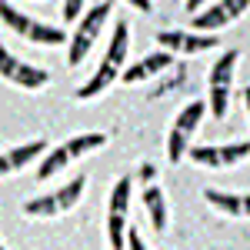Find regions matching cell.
<instances>
[{"label":"cell","instance_id":"obj_5","mask_svg":"<svg viewBox=\"0 0 250 250\" xmlns=\"http://www.w3.org/2000/svg\"><path fill=\"white\" fill-rule=\"evenodd\" d=\"M204 114H207V104H204V100H193V104H187V107L177 114V120H173V127H170V137H167V160H170V164H180V160H184L187 140L197 134Z\"/></svg>","mask_w":250,"mask_h":250},{"label":"cell","instance_id":"obj_12","mask_svg":"<svg viewBox=\"0 0 250 250\" xmlns=\"http://www.w3.org/2000/svg\"><path fill=\"white\" fill-rule=\"evenodd\" d=\"M170 63H173V54L170 50H160V54H150V57L137 60V63H130V67H124L117 80H124V83H140V80L154 77V74H160V70H167Z\"/></svg>","mask_w":250,"mask_h":250},{"label":"cell","instance_id":"obj_14","mask_svg":"<svg viewBox=\"0 0 250 250\" xmlns=\"http://www.w3.org/2000/svg\"><path fill=\"white\" fill-rule=\"evenodd\" d=\"M144 207H147V213H150V224H154L157 233L167 230V224H170V217H167V197H164V190H160V184H147L144 187Z\"/></svg>","mask_w":250,"mask_h":250},{"label":"cell","instance_id":"obj_11","mask_svg":"<svg viewBox=\"0 0 250 250\" xmlns=\"http://www.w3.org/2000/svg\"><path fill=\"white\" fill-rule=\"evenodd\" d=\"M250 154V144L247 140H240V144H230V147H190L187 150V160L193 164H200V167H213V170H220V167H230V164H240L244 157Z\"/></svg>","mask_w":250,"mask_h":250},{"label":"cell","instance_id":"obj_19","mask_svg":"<svg viewBox=\"0 0 250 250\" xmlns=\"http://www.w3.org/2000/svg\"><path fill=\"white\" fill-rule=\"evenodd\" d=\"M154 177H157V167H154V164H144V167H140V180H144V184H150Z\"/></svg>","mask_w":250,"mask_h":250},{"label":"cell","instance_id":"obj_1","mask_svg":"<svg viewBox=\"0 0 250 250\" xmlns=\"http://www.w3.org/2000/svg\"><path fill=\"white\" fill-rule=\"evenodd\" d=\"M127 43H130V34H127V23L120 20L114 27V37L107 43V54L100 60L97 74L87 80L83 87H77V100H94V97H100L117 77H120V70L127 67Z\"/></svg>","mask_w":250,"mask_h":250},{"label":"cell","instance_id":"obj_17","mask_svg":"<svg viewBox=\"0 0 250 250\" xmlns=\"http://www.w3.org/2000/svg\"><path fill=\"white\" fill-rule=\"evenodd\" d=\"M67 164H70V154H67V147H63V144H57V147H54L50 154L40 160V167H37V180H50V177H54V173H60L63 167H67Z\"/></svg>","mask_w":250,"mask_h":250},{"label":"cell","instance_id":"obj_20","mask_svg":"<svg viewBox=\"0 0 250 250\" xmlns=\"http://www.w3.org/2000/svg\"><path fill=\"white\" fill-rule=\"evenodd\" d=\"M127 3H130V7H137V10H144V14H150V7H154L150 0H127Z\"/></svg>","mask_w":250,"mask_h":250},{"label":"cell","instance_id":"obj_4","mask_svg":"<svg viewBox=\"0 0 250 250\" xmlns=\"http://www.w3.org/2000/svg\"><path fill=\"white\" fill-rule=\"evenodd\" d=\"M83 187H87V177L80 173L67 187H60V190H54V193H43L37 200H27V204H23V213H27V217H60V213H70L77 207V200L83 197Z\"/></svg>","mask_w":250,"mask_h":250},{"label":"cell","instance_id":"obj_21","mask_svg":"<svg viewBox=\"0 0 250 250\" xmlns=\"http://www.w3.org/2000/svg\"><path fill=\"white\" fill-rule=\"evenodd\" d=\"M204 7V0H187V14H197Z\"/></svg>","mask_w":250,"mask_h":250},{"label":"cell","instance_id":"obj_3","mask_svg":"<svg viewBox=\"0 0 250 250\" xmlns=\"http://www.w3.org/2000/svg\"><path fill=\"white\" fill-rule=\"evenodd\" d=\"M0 23L10 27V30H14L17 37H23L27 43H40V47H60V43H67V30L47 27V23H40V20L20 14L17 7H10L7 0H0Z\"/></svg>","mask_w":250,"mask_h":250},{"label":"cell","instance_id":"obj_15","mask_svg":"<svg viewBox=\"0 0 250 250\" xmlns=\"http://www.w3.org/2000/svg\"><path fill=\"white\" fill-rule=\"evenodd\" d=\"M204 200H207L210 207H217L220 213H227V217H247V207H250V204H247V197H244V193L237 197V193L210 190V187L204 190Z\"/></svg>","mask_w":250,"mask_h":250},{"label":"cell","instance_id":"obj_18","mask_svg":"<svg viewBox=\"0 0 250 250\" xmlns=\"http://www.w3.org/2000/svg\"><path fill=\"white\" fill-rule=\"evenodd\" d=\"M80 10H83V0H63V20L67 23H77Z\"/></svg>","mask_w":250,"mask_h":250},{"label":"cell","instance_id":"obj_10","mask_svg":"<svg viewBox=\"0 0 250 250\" xmlns=\"http://www.w3.org/2000/svg\"><path fill=\"white\" fill-rule=\"evenodd\" d=\"M157 43H160V50L193 57V54L213 50L220 40H217V34H197V30H187V27H184V30H160V34H157Z\"/></svg>","mask_w":250,"mask_h":250},{"label":"cell","instance_id":"obj_13","mask_svg":"<svg viewBox=\"0 0 250 250\" xmlns=\"http://www.w3.org/2000/svg\"><path fill=\"white\" fill-rule=\"evenodd\" d=\"M43 154H47V140H30V144H23V147H14V150L0 154V177L23 170L30 160H40Z\"/></svg>","mask_w":250,"mask_h":250},{"label":"cell","instance_id":"obj_7","mask_svg":"<svg viewBox=\"0 0 250 250\" xmlns=\"http://www.w3.org/2000/svg\"><path fill=\"white\" fill-rule=\"evenodd\" d=\"M0 80L14 83V87H20V90H40V87L50 83V74H47L43 67H34V63L17 60L3 43H0Z\"/></svg>","mask_w":250,"mask_h":250},{"label":"cell","instance_id":"obj_8","mask_svg":"<svg viewBox=\"0 0 250 250\" xmlns=\"http://www.w3.org/2000/svg\"><path fill=\"white\" fill-rule=\"evenodd\" d=\"M237 50H227L224 57L217 60L210 67V104H207V110H210L217 120H224L227 117V100H230V80H233V67H237Z\"/></svg>","mask_w":250,"mask_h":250},{"label":"cell","instance_id":"obj_16","mask_svg":"<svg viewBox=\"0 0 250 250\" xmlns=\"http://www.w3.org/2000/svg\"><path fill=\"white\" fill-rule=\"evenodd\" d=\"M104 144H107V134H74L70 140H63V147H67L70 160L90 154V150H100Z\"/></svg>","mask_w":250,"mask_h":250},{"label":"cell","instance_id":"obj_6","mask_svg":"<svg viewBox=\"0 0 250 250\" xmlns=\"http://www.w3.org/2000/svg\"><path fill=\"white\" fill-rule=\"evenodd\" d=\"M130 187H134V180L130 177H120L114 184V190H110V200H107V240H110L114 250L124 247L127 210H130Z\"/></svg>","mask_w":250,"mask_h":250},{"label":"cell","instance_id":"obj_2","mask_svg":"<svg viewBox=\"0 0 250 250\" xmlns=\"http://www.w3.org/2000/svg\"><path fill=\"white\" fill-rule=\"evenodd\" d=\"M110 14H114V0H97V7H90L87 14H80L77 30H74V37H70V54H67V63H70V67H80V63H83V57L90 54V47L97 43V37L104 34Z\"/></svg>","mask_w":250,"mask_h":250},{"label":"cell","instance_id":"obj_9","mask_svg":"<svg viewBox=\"0 0 250 250\" xmlns=\"http://www.w3.org/2000/svg\"><path fill=\"white\" fill-rule=\"evenodd\" d=\"M247 7H250V0H217L213 7L193 14L190 30H197V34H217L220 27H227V23H233L237 17H244Z\"/></svg>","mask_w":250,"mask_h":250}]
</instances>
